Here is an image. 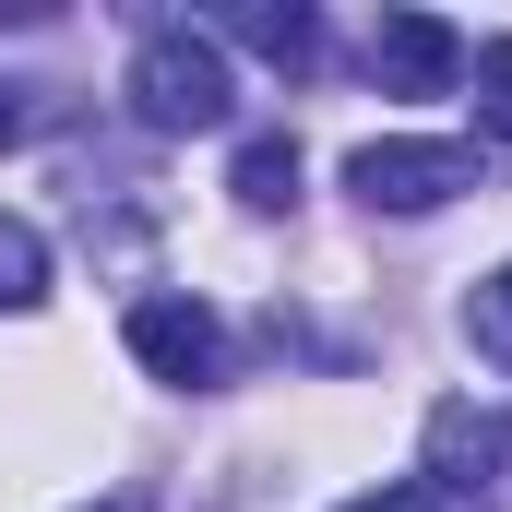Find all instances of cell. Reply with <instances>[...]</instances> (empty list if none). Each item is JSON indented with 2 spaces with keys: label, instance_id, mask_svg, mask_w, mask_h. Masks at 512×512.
Returning a JSON list of instances; mask_svg holds the SVG:
<instances>
[{
  "label": "cell",
  "instance_id": "6da1fadb",
  "mask_svg": "<svg viewBox=\"0 0 512 512\" xmlns=\"http://www.w3.org/2000/svg\"><path fill=\"white\" fill-rule=\"evenodd\" d=\"M131 108H143V131H227L239 84H227V60H215L203 24H155L131 48Z\"/></svg>",
  "mask_w": 512,
  "mask_h": 512
},
{
  "label": "cell",
  "instance_id": "7a4b0ae2",
  "mask_svg": "<svg viewBox=\"0 0 512 512\" xmlns=\"http://www.w3.org/2000/svg\"><path fill=\"white\" fill-rule=\"evenodd\" d=\"M346 191H358L370 215H441L453 191H477V155H465V143L382 131V143H358V155H346Z\"/></svg>",
  "mask_w": 512,
  "mask_h": 512
},
{
  "label": "cell",
  "instance_id": "3957f363",
  "mask_svg": "<svg viewBox=\"0 0 512 512\" xmlns=\"http://www.w3.org/2000/svg\"><path fill=\"white\" fill-rule=\"evenodd\" d=\"M131 358L179 393H215L227 382V322L203 298H131Z\"/></svg>",
  "mask_w": 512,
  "mask_h": 512
},
{
  "label": "cell",
  "instance_id": "277c9868",
  "mask_svg": "<svg viewBox=\"0 0 512 512\" xmlns=\"http://www.w3.org/2000/svg\"><path fill=\"white\" fill-rule=\"evenodd\" d=\"M370 84L382 96H453L465 84V36L441 12H382L370 24Z\"/></svg>",
  "mask_w": 512,
  "mask_h": 512
},
{
  "label": "cell",
  "instance_id": "5b68a950",
  "mask_svg": "<svg viewBox=\"0 0 512 512\" xmlns=\"http://www.w3.org/2000/svg\"><path fill=\"white\" fill-rule=\"evenodd\" d=\"M215 36H239V48H262L274 72H310V60H322V24H310L298 0H286V12H274V0H239V12H215Z\"/></svg>",
  "mask_w": 512,
  "mask_h": 512
},
{
  "label": "cell",
  "instance_id": "8992f818",
  "mask_svg": "<svg viewBox=\"0 0 512 512\" xmlns=\"http://www.w3.org/2000/svg\"><path fill=\"white\" fill-rule=\"evenodd\" d=\"M239 203H251V215H286V203H298V143H286V131H251V143H239Z\"/></svg>",
  "mask_w": 512,
  "mask_h": 512
},
{
  "label": "cell",
  "instance_id": "52a82bcc",
  "mask_svg": "<svg viewBox=\"0 0 512 512\" xmlns=\"http://www.w3.org/2000/svg\"><path fill=\"white\" fill-rule=\"evenodd\" d=\"M48 298V239L24 215H0V310H36Z\"/></svg>",
  "mask_w": 512,
  "mask_h": 512
},
{
  "label": "cell",
  "instance_id": "ba28073f",
  "mask_svg": "<svg viewBox=\"0 0 512 512\" xmlns=\"http://www.w3.org/2000/svg\"><path fill=\"white\" fill-rule=\"evenodd\" d=\"M465 346H477V358H501V370H512V262H501V274H477V286H465Z\"/></svg>",
  "mask_w": 512,
  "mask_h": 512
},
{
  "label": "cell",
  "instance_id": "9c48e42d",
  "mask_svg": "<svg viewBox=\"0 0 512 512\" xmlns=\"http://www.w3.org/2000/svg\"><path fill=\"white\" fill-rule=\"evenodd\" d=\"M465 84H477V131H501V143H512V36L465 48Z\"/></svg>",
  "mask_w": 512,
  "mask_h": 512
},
{
  "label": "cell",
  "instance_id": "30bf717a",
  "mask_svg": "<svg viewBox=\"0 0 512 512\" xmlns=\"http://www.w3.org/2000/svg\"><path fill=\"white\" fill-rule=\"evenodd\" d=\"M346 512H453V501H441L429 477H393V489H358V501H346Z\"/></svg>",
  "mask_w": 512,
  "mask_h": 512
},
{
  "label": "cell",
  "instance_id": "8fae6325",
  "mask_svg": "<svg viewBox=\"0 0 512 512\" xmlns=\"http://www.w3.org/2000/svg\"><path fill=\"white\" fill-rule=\"evenodd\" d=\"M84 512H120V501H84Z\"/></svg>",
  "mask_w": 512,
  "mask_h": 512
}]
</instances>
